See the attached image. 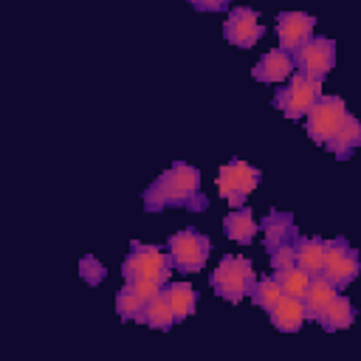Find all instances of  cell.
<instances>
[{"instance_id":"6da1fadb","label":"cell","mask_w":361,"mask_h":361,"mask_svg":"<svg viewBox=\"0 0 361 361\" xmlns=\"http://www.w3.org/2000/svg\"><path fill=\"white\" fill-rule=\"evenodd\" d=\"M144 209L161 212L166 206H183L189 212H203L209 206L206 195L200 192V172L192 164H172L144 189Z\"/></svg>"},{"instance_id":"7a4b0ae2","label":"cell","mask_w":361,"mask_h":361,"mask_svg":"<svg viewBox=\"0 0 361 361\" xmlns=\"http://www.w3.org/2000/svg\"><path fill=\"white\" fill-rule=\"evenodd\" d=\"M254 282H257V276H254L251 262L245 257H237V254H226L209 276L212 290L217 296H223L226 302H231V305H237L245 293H251Z\"/></svg>"},{"instance_id":"3957f363","label":"cell","mask_w":361,"mask_h":361,"mask_svg":"<svg viewBox=\"0 0 361 361\" xmlns=\"http://www.w3.org/2000/svg\"><path fill=\"white\" fill-rule=\"evenodd\" d=\"M172 268H175V262H172V254L169 251H158L155 245H138V243H133V251L121 262V276H124V282L152 279V282L166 285L169 276H172Z\"/></svg>"},{"instance_id":"277c9868","label":"cell","mask_w":361,"mask_h":361,"mask_svg":"<svg viewBox=\"0 0 361 361\" xmlns=\"http://www.w3.org/2000/svg\"><path fill=\"white\" fill-rule=\"evenodd\" d=\"M259 180H262V172L257 166L245 164L243 158H234L226 166H220V172H217V192H220V197L226 203L240 209L245 203V197L259 186Z\"/></svg>"},{"instance_id":"5b68a950","label":"cell","mask_w":361,"mask_h":361,"mask_svg":"<svg viewBox=\"0 0 361 361\" xmlns=\"http://www.w3.org/2000/svg\"><path fill=\"white\" fill-rule=\"evenodd\" d=\"M319 99H322V79H310L296 71L290 82L274 93V107L282 110V116L288 118H299V116H307V110Z\"/></svg>"},{"instance_id":"8992f818","label":"cell","mask_w":361,"mask_h":361,"mask_svg":"<svg viewBox=\"0 0 361 361\" xmlns=\"http://www.w3.org/2000/svg\"><path fill=\"white\" fill-rule=\"evenodd\" d=\"M166 248L172 254V262L178 271H186V274H195V271H203L209 254H212V240L195 228H180L175 234H169L166 240Z\"/></svg>"},{"instance_id":"52a82bcc","label":"cell","mask_w":361,"mask_h":361,"mask_svg":"<svg viewBox=\"0 0 361 361\" xmlns=\"http://www.w3.org/2000/svg\"><path fill=\"white\" fill-rule=\"evenodd\" d=\"M347 104L344 99L338 96H322L310 110H307V135L316 141V144H327L336 130L344 124L347 118Z\"/></svg>"},{"instance_id":"ba28073f","label":"cell","mask_w":361,"mask_h":361,"mask_svg":"<svg viewBox=\"0 0 361 361\" xmlns=\"http://www.w3.org/2000/svg\"><path fill=\"white\" fill-rule=\"evenodd\" d=\"M322 274L341 290L347 288L358 274H361V262H358V254L355 248H350V243L344 237H336V240H327V257H324V268Z\"/></svg>"},{"instance_id":"9c48e42d","label":"cell","mask_w":361,"mask_h":361,"mask_svg":"<svg viewBox=\"0 0 361 361\" xmlns=\"http://www.w3.org/2000/svg\"><path fill=\"white\" fill-rule=\"evenodd\" d=\"M293 62H296L299 73H305L310 79H324L336 65V42L330 37H310L293 54Z\"/></svg>"},{"instance_id":"30bf717a","label":"cell","mask_w":361,"mask_h":361,"mask_svg":"<svg viewBox=\"0 0 361 361\" xmlns=\"http://www.w3.org/2000/svg\"><path fill=\"white\" fill-rule=\"evenodd\" d=\"M262 34H265V28L259 23V14L248 6L231 8L226 23H223V37L237 48H251Z\"/></svg>"},{"instance_id":"8fae6325","label":"cell","mask_w":361,"mask_h":361,"mask_svg":"<svg viewBox=\"0 0 361 361\" xmlns=\"http://www.w3.org/2000/svg\"><path fill=\"white\" fill-rule=\"evenodd\" d=\"M316 28V17L305 14V11H279L276 14V37H279V48L288 54H296Z\"/></svg>"},{"instance_id":"7c38bea8","label":"cell","mask_w":361,"mask_h":361,"mask_svg":"<svg viewBox=\"0 0 361 361\" xmlns=\"http://www.w3.org/2000/svg\"><path fill=\"white\" fill-rule=\"evenodd\" d=\"M293 68H296L293 54H288L282 48H274V51H268V54L259 56V62L251 68V76L257 82H262V85H276V82L290 79Z\"/></svg>"},{"instance_id":"4fadbf2b","label":"cell","mask_w":361,"mask_h":361,"mask_svg":"<svg viewBox=\"0 0 361 361\" xmlns=\"http://www.w3.org/2000/svg\"><path fill=\"white\" fill-rule=\"evenodd\" d=\"M268 319L276 330L282 333H296L305 319H307V307H305V299L299 296H290V293H282V299L268 310Z\"/></svg>"},{"instance_id":"5bb4252c","label":"cell","mask_w":361,"mask_h":361,"mask_svg":"<svg viewBox=\"0 0 361 361\" xmlns=\"http://www.w3.org/2000/svg\"><path fill=\"white\" fill-rule=\"evenodd\" d=\"M259 228H262V234H265V248H268V251L299 237L290 212H271V214L259 223Z\"/></svg>"},{"instance_id":"9a60e30c","label":"cell","mask_w":361,"mask_h":361,"mask_svg":"<svg viewBox=\"0 0 361 361\" xmlns=\"http://www.w3.org/2000/svg\"><path fill=\"white\" fill-rule=\"evenodd\" d=\"M223 231H226V237L231 240V243H237V245H248L251 240H254V234L259 231V223L254 220V214H251V209H234L231 214H226V220H223Z\"/></svg>"},{"instance_id":"2e32d148","label":"cell","mask_w":361,"mask_h":361,"mask_svg":"<svg viewBox=\"0 0 361 361\" xmlns=\"http://www.w3.org/2000/svg\"><path fill=\"white\" fill-rule=\"evenodd\" d=\"M324 257H327V240H322V237H296V265L299 268H305L310 274H322Z\"/></svg>"},{"instance_id":"e0dca14e","label":"cell","mask_w":361,"mask_h":361,"mask_svg":"<svg viewBox=\"0 0 361 361\" xmlns=\"http://www.w3.org/2000/svg\"><path fill=\"white\" fill-rule=\"evenodd\" d=\"M338 296V288L324 276V274H313V282L305 293V307H307V319H319V313Z\"/></svg>"},{"instance_id":"ac0fdd59","label":"cell","mask_w":361,"mask_h":361,"mask_svg":"<svg viewBox=\"0 0 361 361\" xmlns=\"http://www.w3.org/2000/svg\"><path fill=\"white\" fill-rule=\"evenodd\" d=\"M138 322H144V324L152 327V330H169V327L178 322V316H175V310H172V305H169V299H166V290H161L158 296L147 299V305H144Z\"/></svg>"},{"instance_id":"d6986e66","label":"cell","mask_w":361,"mask_h":361,"mask_svg":"<svg viewBox=\"0 0 361 361\" xmlns=\"http://www.w3.org/2000/svg\"><path fill=\"white\" fill-rule=\"evenodd\" d=\"M327 333H336V330H347L353 322H355V307L350 305L347 296H336L316 319Z\"/></svg>"},{"instance_id":"ffe728a7","label":"cell","mask_w":361,"mask_h":361,"mask_svg":"<svg viewBox=\"0 0 361 361\" xmlns=\"http://www.w3.org/2000/svg\"><path fill=\"white\" fill-rule=\"evenodd\" d=\"M336 158H350L355 147H361V121L355 116H347L344 124L336 130V135L324 144Z\"/></svg>"},{"instance_id":"44dd1931","label":"cell","mask_w":361,"mask_h":361,"mask_svg":"<svg viewBox=\"0 0 361 361\" xmlns=\"http://www.w3.org/2000/svg\"><path fill=\"white\" fill-rule=\"evenodd\" d=\"M164 290H166V299H169L178 322H183L186 316H192V310L197 305V293H195V288L189 282H166Z\"/></svg>"},{"instance_id":"7402d4cb","label":"cell","mask_w":361,"mask_h":361,"mask_svg":"<svg viewBox=\"0 0 361 361\" xmlns=\"http://www.w3.org/2000/svg\"><path fill=\"white\" fill-rule=\"evenodd\" d=\"M274 276H276V282L282 285L285 293L299 296V299H305V293H307V288L313 282V274L305 271V268H299V265H293L288 271H274Z\"/></svg>"},{"instance_id":"603a6c76","label":"cell","mask_w":361,"mask_h":361,"mask_svg":"<svg viewBox=\"0 0 361 361\" xmlns=\"http://www.w3.org/2000/svg\"><path fill=\"white\" fill-rule=\"evenodd\" d=\"M282 293H285V290H282V285L276 282V276H262V279L254 282V288H251L248 296H251V302H254L257 307H262V310L268 313V310L282 299Z\"/></svg>"},{"instance_id":"cb8c5ba5","label":"cell","mask_w":361,"mask_h":361,"mask_svg":"<svg viewBox=\"0 0 361 361\" xmlns=\"http://www.w3.org/2000/svg\"><path fill=\"white\" fill-rule=\"evenodd\" d=\"M144 305H147V302H144L130 285H124V288L116 293V313H118L121 319H135V322H138Z\"/></svg>"},{"instance_id":"d4e9b609","label":"cell","mask_w":361,"mask_h":361,"mask_svg":"<svg viewBox=\"0 0 361 361\" xmlns=\"http://www.w3.org/2000/svg\"><path fill=\"white\" fill-rule=\"evenodd\" d=\"M268 257H271V268H274V271H288V268H293V265H296V240L271 248Z\"/></svg>"},{"instance_id":"484cf974","label":"cell","mask_w":361,"mask_h":361,"mask_svg":"<svg viewBox=\"0 0 361 361\" xmlns=\"http://www.w3.org/2000/svg\"><path fill=\"white\" fill-rule=\"evenodd\" d=\"M79 276L87 282V285H99L104 276H107V268L93 257V254H85L79 259Z\"/></svg>"},{"instance_id":"4316f807","label":"cell","mask_w":361,"mask_h":361,"mask_svg":"<svg viewBox=\"0 0 361 361\" xmlns=\"http://www.w3.org/2000/svg\"><path fill=\"white\" fill-rule=\"evenodd\" d=\"M127 285H130V288H133L144 302H147V299H152V296H158V293L166 288V285L152 282V279H133V282H127Z\"/></svg>"},{"instance_id":"83f0119b","label":"cell","mask_w":361,"mask_h":361,"mask_svg":"<svg viewBox=\"0 0 361 361\" xmlns=\"http://www.w3.org/2000/svg\"><path fill=\"white\" fill-rule=\"evenodd\" d=\"M197 11H223L228 6V0H189Z\"/></svg>"}]
</instances>
